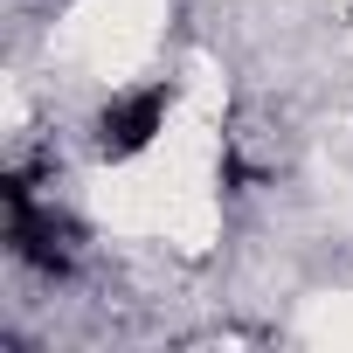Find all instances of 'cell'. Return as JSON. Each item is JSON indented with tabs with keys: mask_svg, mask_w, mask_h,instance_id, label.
Instances as JSON below:
<instances>
[{
	"mask_svg": "<svg viewBox=\"0 0 353 353\" xmlns=\"http://www.w3.org/2000/svg\"><path fill=\"white\" fill-rule=\"evenodd\" d=\"M0 194H8V250H14L28 270H42V277H70V263H77V250H70L77 229H70L56 208H35L28 173H8Z\"/></svg>",
	"mask_w": 353,
	"mask_h": 353,
	"instance_id": "6da1fadb",
	"label": "cell"
},
{
	"mask_svg": "<svg viewBox=\"0 0 353 353\" xmlns=\"http://www.w3.org/2000/svg\"><path fill=\"white\" fill-rule=\"evenodd\" d=\"M166 111H173V90H125L97 111V159H139L159 132H166Z\"/></svg>",
	"mask_w": 353,
	"mask_h": 353,
	"instance_id": "7a4b0ae2",
	"label": "cell"
}]
</instances>
